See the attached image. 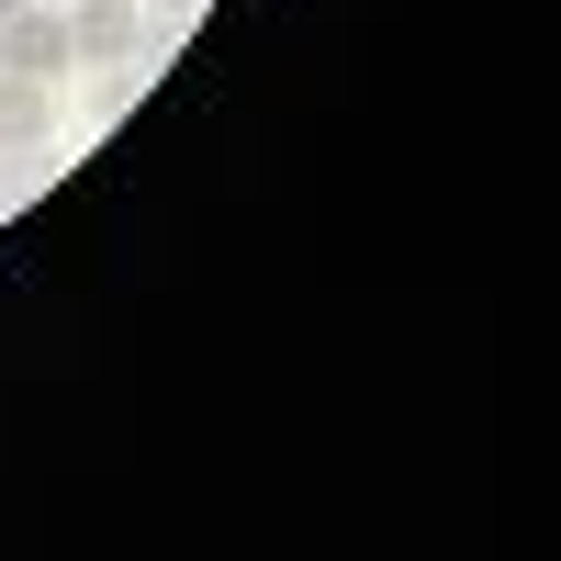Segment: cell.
I'll use <instances>...</instances> for the list:
<instances>
[{"label": "cell", "mask_w": 561, "mask_h": 561, "mask_svg": "<svg viewBox=\"0 0 561 561\" xmlns=\"http://www.w3.org/2000/svg\"><path fill=\"white\" fill-rule=\"evenodd\" d=\"M147 0H68V45L90 68H124V57H147Z\"/></svg>", "instance_id": "obj_1"}, {"label": "cell", "mask_w": 561, "mask_h": 561, "mask_svg": "<svg viewBox=\"0 0 561 561\" xmlns=\"http://www.w3.org/2000/svg\"><path fill=\"white\" fill-rule=\"evenodd\" d=\"M79 57L68 45V0H23L12 23H0V68H23V79H57Z\"/></svg>", "instance_id": "obj_2"}, {"label": "cell", "mask_w": 561, "mask_h": 561, "mask_svg": "<svg viewBox=\"0 0 561 561\" xmlns=\"http://www.w3.org/2000/svg\"><path fill=\"white\" fill-rule=\"evenodd\" d=\"M45 135H57V79H23V68H0V158H34Z\"/></svg>", "instance_id": "obj_3"}, {"label": "cell", "mask_w": 561, "mask_h": 561, "mask_svg": "<svg viewBox=\"0 0 561 561\" xmlns=\"http://www.w3.org/2000/svg\"><path fill=\"white\" fill-rule=\"evenodd\" d=\"M135 90H147V79H135V57H124V68L102 79V102H90V113H102V124H113V113H135Z\"/></svg>", "instance_id": "obj_4"}, {"label": "cell", "mask_w": 561, "mask_h": 561, "mask_svg": "<svg viewBox=\"0 0 561 561\" xmlns=\"http://www.w3.org/2000/svg\"><path fill=\"white\" fill-rule=\"evenodd\" d=\"M203 12V0H147V23H192Z\"/></svg>", "instance_id": "obj_5"}, {"label": "cell", "mask_w": 561, "mask_h": 561, "mask_svg": "<svg viewBox=\"0 0 561 561\" xmlns=\"http://www.w3.org/2000/svg\"><path fill=\"white\" fill-rule=\"evenodd\" d=\"M12 12H23V0H0V23H12Z\"/></svg>", "instance_id": "obj_6"}]
</instances>
